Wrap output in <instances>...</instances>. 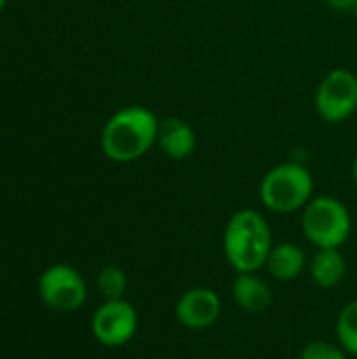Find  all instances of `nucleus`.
<instances>
[{
	"label": "nucleus",
	"mask_w": 357,
	"mask_h": 359,
	"mask_svg": "<svg viewBox=\"0 0 357 359\" xmlns=\"http://www.w3.org/2000/svg\"><path fill=\"white\" fill-rule=\"evenodd\" d=\"M160 118L143 105H126L114 111L101 130V151L118 164L137 162L158 141Z\"/></svg>",
	"instance_id": "nucleus-1"
},
{
	"label": "nucleus",
	"mask_w": 357,
	"mask_h": 359,
	"mask_svg": "<svg viewBox=\"0 0 357 359\" xmlns=\"http://www.w3.org/2000/svg\"><path fill=\"white\" fill-rule=\"evenodd\" d=\"M223 255L236 273H257L265 269L274 248L269 221L255 208L236 210L223 229Z\"/></svg>",
	"instance_id": "nucleus-2"
},
{
	"label": "nucleus",
	"mask_w": 357,
	"mask_h": 359,
	"mask_svg": "<svg viewBox=\"0 0 357 359\" xmlns=\"http://www.w3.org/2000/svg\"><path fill=\"white\" fill-rule=\"evenodd\" d=\"M261 204L274 215L303 210L314 198V177L297 162H282L265 172L259 185Z\"/></svg>",
	"instance_id": "nucleus-3"
},
{
	"label": "nucleus",
	"mask_w": 357,
	"mask_h": 359,
	"mask_svg": "<svg viewBox=\"0 0 357 359\" xmlns=\"http://www.w3.org/2000/svg\"><path fill=\"white\" fill-rule=\"evenodd\" d=\"M305 240L318 248H341L353 229L349 208L335 196H314L301 210Z\"/></svg>",
	"instance_id": "nucleus-4"
},
{
	"label": "nucleus",
	"mask_w": 357,
	"mask_h": 359,
	"mask_svg": "<svg viewBox=\"0 0 357 359\" xmlns=\"http://www.w3.org/2000/svg\"><path fill=\"white\" fill-rule=\"evenodd\" d=\"M38 297L44 307L55 313H74L86 303L88 286L76 267L67 263H55L40 273Z\"/></svg>",
	"instance_id": "nucleus-5"
},
{
	"label": "nucleus",
	"mask_w": 357,
	"mask_h": 359,
	"mask_svg": "<svg viewBox=\"0 0 357 359\" xmlns=\"http://www.w3.org/2000/svg\"><path fill=\"white\" fill-rule=\"evenodd\" d=\"M318 116L328 124H341L357 111V76L347 67L328 72L314 99Z\"/></svg>",
	"instance_id": "nucleus-6"
},
{
	"label": "nucleus",
	"mask_w": 357,
	"mask_h": 359,
	"mask_svg": "<svg viewBox=\"0 0 357 359\" xmlns=\"http://www.w3.org/2000/svg\"><path fill=\"white\" fill-rule=\"evenodd\" d=\"M139 328V313L126 299L103 301L90 320L93 337L99 345L118 349L128 345Z\"/></svg>",
	"instance_id": "nucleus-7"
},
{
	"label": "nucleus",
	"mask_w": 357,
	"mask_h": 359,
	"mask_svg": "<svg viewBox=\"0 0 357 359\" xmlns=\"http://www.w3.org/2000/svg\"><path fill=\"white\" fill-rule=\"evenodd\" d=\"M223 311V301L217 290L208 286H194L185 292L175 303V318L177 322L191 330V332H202L213 328Z\"/></svg>",
	"instance_id": "nucleus-8"
},
{
	"label": "nucleus",
	"mask_w": 357,
	"mask_h": 359,
	"mask_svg": "<svg viewBox=\"0 0 357 359\" xmlns=\"http://www.w3.org/2000/svg\"><path fill=\"white\" fill-rule=\"evenodd\" d=\"M156 145L162 149V154L170 160H185L196 151L198 139L196 130L181 118L168 116L162 118L158 124V141Z\"/></svg>",
	"instance_id": "nucleus-9"
},
{
	"label": "nucleus",
	"mask_w": 357,
	"mask_h": 359,
	"mask_svg": "<svg viewBox=\"0 0 357 359\" xmlns=\"http://www.w3.org/2000/svg\"><path fill=\"white\" fill-rule=\"evenodd\" d=\"M307 265L309 259L303 246H299L297 242H280L274 244L265 269L276 282H295L305 273Z\"/></svg>",
	"instance_id": "nucleus-10"
},
{
	"label": "nucleus",
	"mask_w": 357,
	"mask_h": 359,
	"mask_svg": "<svg viewBox=\"0 0 357 359\" xmlns=\"http://www.w3.org/2000/svg\"><path fill=\"white\" fill-rule=\"evenodd\" d=\"M231 299L246 313H265L274 305L271 286L257 273H236L231 282Z\"/></svg>",
	"instance_id": "nucleus-11"
},
{
	"label": "nucleus",
	"mask_w": 357,
	"mask_h": 359,
	"mask_svg": "<svg viewBox=\"0 0 357 359\" xmlns=\"http://www.w3.org/2000/svg\"><path fill=\"white\" fill-rule=\"evenodd\" d=\"M311 282L322 290H332L343 284L347 276V261L341 248H318L307 265Z\"/></svg>",
	"instance_id": "nucleus-12"
},
{
	"label": "nucleus",
	"mask_w": 357,
	"mask_h": 359,
	"mask_svg": "<svg viewBox=\"0 0 357 359\" xmlns=\"http://www.w3.org/2000/svg\"><path fill=\"white\" fill-rule=\"evenodd\" d=\"M128 288V278L126 271L118 265H105L97 273V290L103 301H114V299H124Z\"/></svg>",
	"instance_id": "nucleus-13"
},
{
	"label": "nucleus",
	"mask_w": 357,
	"mask_h": 359,
	"mask_svg": "<svg viewBox=\"0 0 357 359\" xmlns=\"http://www.w3.org/2000/svg\"><path fill=\"white\" fill-rule=\"evenodd\" d=\"M337 343L357 358V301H349L337 318Z\"/></svg>",
	"instance_id": "nucleus-14"
},
{
	"label": "nucleus",
	"mask_w": 357,
	"mask_h": 359,
	"mask_svg": "<svg viewBox=\"0 0 357 359\" xmlns=\"http://www.w3.org/2000/svg\"><path fill=\"white\" fill-rule=\"evenodd\" d=\"M349 353L339 345V343H330V341H311L307 343L299 359H347Z\"/></svg>",
	"instance_id": "nucleus-15"
},
{
	"label": "nucleus",
	"mask_w": 357,
	"mask_h": 359,
	"mask_svg": "<svg viewBox=\"0 0 357 359\" xmlns=\"http://www.w3.org/2000/svg\"><path fill=\"white\" fill-rule=\"evenodd\" d=\"M328 2V6L330 8H335V11H339V13H353V8H356L357 0H326Z\"/></svg>",
	"instance_id": "nucleus-16"
},
{
	"label": "nucleus",
	"mask_w": 357,
	"mask_h": 359,
	"mask_svg": "<svg viewBox=\"0 0 357 359\" xmlns=\"http://www.w3.org/2000/svg\"><path fill=\"white\" fill-rule=\"evenodd\" d=\"M351 177H353V183L357 185V156L356 160H353V166H351Z\"/></svg>",
	"instance_id": "nucleus-17"
},
{
	"label": "nucleus",
	"mask_w": 357,
	"mask_h": 359,
	"mask_svg": "<svg viewBox=\"0 0 357 359\" xmlns=\"http://www.w3.org/2000/svg\"><path fill=\"white\" fill-rule=\"evenodd\" d=\"M6 2H8V0H0V11H2V8L6 6Z\"/></svg>",
	"instance_id": "nucleus-18"
},
{
	"label": "nucleus",
	"mask_w": 357,
	"mask_h": 359,
	"mask_svg": "<svg viewBox=\"0 0 357 359\" xmlns=\"http://www.w3.org/2000/svg\"><path fill=\"white\" fill-rule=\"evenodd\" d=\"M353 15H356V21H357V4H356V8H353Z\"/></svg>",
	"instance_id": "nucleus-19"
}]
</instances>
